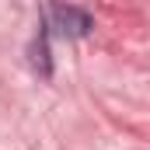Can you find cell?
<instances>
[{
  "instance_id": "cell-1",
  "label": "cell",
  "mask_w": 150,
  "mask_h": 150,
  "mask_svg": "<svg viewBox=\"0 0 150 150\" xmlns=\"http://www.w3.org/2000/svg\"><path fill=\"white\" fill-rule=\"evenodd\" d=\"M52 18H56V28H59L63 35H70V38H84L87 32H91V14L80 11V7L59 4V7L52 11Z\"/></svg>"
}]
</instances>
